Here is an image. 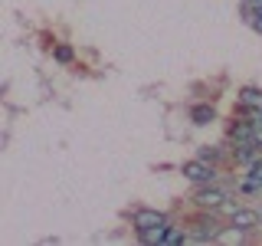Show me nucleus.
Instances as JSON below:
<instances>
[{
	"label": "nucleus",
	"mask_w": 262,
	"mask_h": 246,
	"mask_svg": "<svg viewBox=\"0 0 262 246\" xmlns=\"http://www.w3.org/2000/svg\"><path fill=\"white\" fill-rule=\"evenodd\" d=\"M184 177L187 180H193V184H213L216 180V168H213L210 161H203V158H196V161H184Z\"/></svg>",
	"instance_id": "f257e3e1"
},
{
	"label": "nucleus",
	"mask_w": 262,
	"mask_h": 246,
	"mask_svg": "<svg viewBox=\"0 0 262 246\" xmlns=\"http://www.w3.org/2000/svg\"><path fill=\"white\" fill-rule=\"evenodd\" d=\"M53 56H56V63H72L76 59V53H72V46H66V43H59L53 49Z\"/></svg>",
	"instance_id": "6e6552de"
},
{
	"label": "nucleus",
	"mask_w": 262,
	"mask_h": 246,
	"mask_svg": "<svg viewBox=\"0 0 262 246\" xmlns=\"http://www.w3.org/2000/svg\"><path fill=\"white\" fill-rule=\"evenodd\" d=\"M229 217H233V227H239L243 233H249V230H256V227H259V213H256V210H249V207H236L233 213H229Z\"/></svg>",
	"instance_id": "20e7f679"
},
{
	"label": "nucleus",
	"mask_w": 262,
	"mask_h": 246,
	"mask_svg": "<svg viewBox=\"0 0 262 246\" xmlns=\"http://www.w3.org/2000/svg\"><path fill=\"white\" fill-rule=\"evenodd\" d=\"M164 230H167V227H158V230H144V233H138V236H141L144 243H161V240H164Z\"/></svg>",
	"instance_id": "1a4fd4ad"
},
{
	"label": "nucleus",
	"mask_w": 262,
	"mask_h": 246,
	"mask_svg": "<svg viewBox=\"0 0 262 246\" xmlns=\"http://www.w3.org/2000/svg\"><path fill=\"white\" fill-rule=\"evenodd\" d=\"M252 141L262 148V115H256V118H252Z\"/></svg>",
	"instance_id": "9d476101"
},
{
	"label": "nucleus",
	"mask_w": 262,
	"mask_h": 246,
	"mask_svg": "<svg viewBox=\"0 0 262 246\" xmlns=\"http://www.w3.org/2000/svg\"><path fill=\"white\" fill-rule=\"evenodd\" d=\"M131 227L138 230V233H144V230H158V227H167V217H164L161 210H147V207H138L131 213Z\"/></svg>",
	"instance_id": "f03ea898"
},
{
	"label": "nucleus",
	"mask_w": 262,
	"mask_h": 246,
	"mask_svg": "<svg viewBox=\"0 0 262 246\" xmlns=\"http://www.w3.org/2000/svg\"><path fill=\"white\" fill-rule=\"evenodd\" d=\"M249 7H256V10H262V0H252V4Z\"/></svg>",
	"instance_id": "9b49d317"
},
{
	"label": "nucleus",
	"mask_w": 262,
	"mask_h": 246,
	"mask_svg": "<svg viewBox=\"0 0 262 246\" xmlns=\"http://www.w3.org/2000/svg\"><path fill=\"white\" fill-rule=\"evenodd\" d=\"M243 4H246V7H249V4H252V0H243Z\"/></svg>",
	"instance_id": "f8f14e48"
},
{
	"label": "nucleus",
	"mask_w": 262,
	"mask_h": 246,
	"mask_svg": "<svg viewBox=\"0 0 262 246\" xmlns=\"http://www.w3.org/2000/svg\"><path fill=\"white\" fill-rule=\"evenodd\" d=\"M187 240V233H184V227H167V230H164V240L161 243H184Z\"/></svg>",
	"instance_id": "0eeeda50"
},
{
	"label": "nucleus",
	"mask_w": 262,
	"mask_h": 246,
	"mask_svg": "<svg viewBox=\"0 0 262 246\" xmlns=\"http://www.w3.org/2000/svg\"><path fill=\"white\" fill-rule=\"evenodd\" d=\"M226 200H229V194L220 191V187H210V184H203V191L193 194V203H196L200 210H220Z\"/></svg>",
	"instance_id": "7ed1b4c3"
},
{
	"label": "nucleus",
	"mask_w": 262,
	"mask_h": 246,
	"mask_svg": "<svg viewBox=\"0 0 262 246\" xmlns=\"http://www.w3.org/2000/svg\"><path fill=\"white\" fill-rule=\"evenodd\" d=\"M239 105L243 109H252V112H262V89H256V86H246L243 92H239Z\"/></svg>",
	"instance_id": "39448f33"
},
{
	"label": "nucleus",
	"mask_w": 262,
	"mask_h": 246,
	"mask_svg": "<svg viewBox=\"0 0 262 246\" xmlns=\"http://www.w3.org/2000/svg\"><path fill=\"white\" fill-rule=\"evenodd\" d=\"M190 118H193V125H210L213 121V105H193Z\"/></svg>",
	"instance_id": "423d86ee"
}]
</instances>
